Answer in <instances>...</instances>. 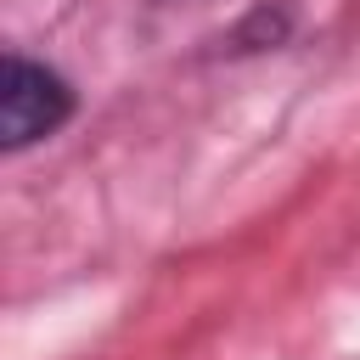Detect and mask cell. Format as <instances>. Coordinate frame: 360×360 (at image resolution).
Instances as JSON below:
<instances>
[{
    "label": "cell",
    "mask_w": 360,
    "mask_h": 360,
    "mask_svg": "<svg viewBox=\"0 0 360 360\" xmlns=\"http://www.w3.org/2000/svg\"><path fill=\"white\" fill-rule=\"evenodd\" d=\"M79 112V90L51 68L22 51H6V79H0V146L17 158L39 141H51L68 118Z\"/></svg>",
    "instance_id": "6da1fadb"
}]
</instances>
